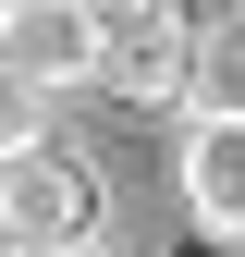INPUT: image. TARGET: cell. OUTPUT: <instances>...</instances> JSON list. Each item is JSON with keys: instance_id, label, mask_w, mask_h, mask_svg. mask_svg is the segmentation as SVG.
<instances>
[{"instance_id": "cell-7", "label": "cell", "mask_w": 245, "mask_h": 257, "mask_svg": "<svg viewBox=\"0 0 245 257\" xmlns=\"http://www.w3.org/2000/svg\"><path fill=\"white\" fill-rule=\"evenodd\" d=\"M98 25H135V13H172V0H86Z\"/></svg>"}, {"instance_id": "cell-5", "label": "cell", "mask_w": 245, "mask_h": 257, "mask_svg": "<svg viewBox=\"0 0 245 257\" xmlns=\"http://www.w3.org/2000/svg\"><path fill=\"white\" fill-rule=\"evenodd\" d=\"M196 122H245V0L196 25V86H184Z\"/></svg>"}, {"instance_id": "cell-4", "label": "cell", "mask_w": 245, "mask_h": 257, "mask_svg": "<svg viewBox=\"0 0 245 257\" xmlns=\"http://www.w3.org/2000/svg\"><path fill=\"white\" fill-rule=\"evenodd\" d=\"M184 208L196 233L245 245V122H184Z\"/></svg>"}, {"instance_id": "cell-8", "label": "cell", "mask_w": 245, "mask_h": 257, "mask_svg": "<svg viewBox=\"0 0 245 257\" xmlns=\"http://www.w3.org/2000/svg\"><path fill=\"white\" fill-rule=\"evenodd\" d=\"M184 13H196V25H208V13H233V0H184Z\"/></svg>"}, {"instance_id": "cell-9", "label": "cell", "mask_w": 245, "mask_h": 257, "mask_svg": "<svg viewBox=\"0 0 245 257\" xmlns=\"http://www.w3.org/2000/svg\"><path fill=\"white\" fill-rule=\"evenodd\" d=\"M49 257H98V245H49Z\"/></svg>"}, {"instance_id": "cell-6", "label": "cell", "mask_w": 245, "mask_h": 257, "mask_svg": "<svg viewBox=\"0 0 245 257\" xmlns=\"http://www.w3.org/2000/svg\"><path fill=\"white\" fill-rule=\"evenodd\" d=\"M37 135H49V98H37L25 74H0V159H25Z\"/></svg>"}, {"instance_id": "cell-2", "label": "cell", "mask_w": 245, "mask_h": 257, "mask_svg": "<svg viewBox=\"0 0 245 257\" xmlns=\"http://www.w3.org/2000/svg\"><path fill=\"white\" fill-rule=\"evenodd\" d=\"M110 61V25L86 13V0H0V74H25L49 98V86H98Z\"/></svg>"}, {"instance_id": "cell-3", "label": "cell", "mask_w": 245, "mask_h": 257, "mask_svg": "<svg viewBox=\"0 0 245 257\" xmlns=\"http://www.w3.org/2000/svg\"><path fill=\"white\" fill-rule=\"evenodd\" d=\"M98 86L110 98H135V110H184V86H196V13H135V25H110V61H98Z\"/></svg>"}, {"instance_id": "cell-1", "label": "cell", "mask_w": 245, "mask_h": 257, "mask_svg": "<svg viewBox=\"0 0 245 257\" xmlns=\"http://www.w3.org/2000/svg\"><path fill=\"white\" fill-rule=\"evenodd\" d=\"M0 233H13V257H49V245H98V172H86L74 147H25L0 159Z\"/></svg>"}]
</instances>
